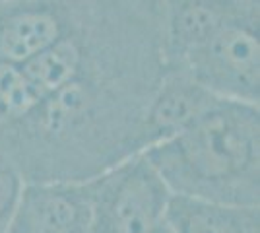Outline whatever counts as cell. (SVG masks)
Here are the masks:
<instances>
[{
	"label": "cell",
	"mask_w": 260,
	"mask_h": 233,
	"mask_svg": "<svg viewBox=\"0 0 260 233\" xmlns=\"http://www.w3.org/2000/svg\"><path fill=\"white\" fill-rule=\"evenodd\" d=\"M217 101L219 97L194 82L183 68L163 66L161 80L152 91L142 117V152L190 126Z\"/></svg>",
	"instance_id": "6"
},
{
	"label": "cell",
	"mask_w": 260,
	"mask_h": 233,
	"mask_svg": "<svg viewBox=\"0 0 260 233\" xmlns=\"http://www.w3.org/2000/svg\"><path fill=\"white\" fill-rule=\"evenodd\" d=\"M165 222L175 233H260V206L171 196Z\"/></svg>",
	"instance_id": "7"
},
{
	"label": "cell",
	"mask_w": 260,
	"mask_h": 233,
	"mask_svg": "<svg viewBox=\"0 0 260 233\" xmlns=\"http://www.w3.org/2000/svg\"><path fill=\"white\" fill-rule=\"evenodd\" d=\"M0 2H12V0H0Z\"/></svg>",
	"instance_id": "11"
},
{
	"label": "cell",
	"mask_w": 260,
	"mask_h": 233,
	"mask_svg": "<svg viewBox=\"0 0 260 233\" xmlns=\"http://www.w3.org/2000/svg\"><path fill=\"white\" fill-rule=\"evenodd\" d=\"M23 82L31 89L33 97L41 105L45 99L54 95L66 84L87 72V58L84 43L74 31L58 43L51 45L39 55L31 56L20 64ZM37 105V107H39Z\"/></svg>",
	"instance_id": "8"
},
{
	"label": "cell",
	"mask_w": 260,
	"mask_h": 233,
	"mask_svg": "<svg viewBox=\"0 0 260 233\" xmlns=\"http://www.w3.org/2000/svg\"><path fill=\"white\" fill-rule=\"evenodd\" d=\"M165 64L183 60L228 25L258 16V0H161Z\"/></svg>",
	"instance_id": "4"
},
{
	"label": "cell",
	"mask_w": 260,
	"mask_h": 233,
	"mask_svg": "<svg viewBox=\"0 0 260 233\" xmlns=\"http://www.w3.org/2000/svg\"><path fill=\"white\" fill-rule=\"evenodd\" d=\"M27 181L8 155L0 154V233H8Z\"/></svg>",
	"instance_id": "9"
},
{
	"label": "cell",
	"mask_w": 260,
	"mask_h": 233,
	"mask_svg": "<svg viewBox=\"0 0 260 233\" xmlns=\"http://www.w3.org/2000/svg\"><path fill=\"white\" fill-rule=\"evenodd\" d=\"M12 225L22 233H89L91 183H27Z\"/></svg>",
	"instance_id": "5"
},
{
	"label": "cell",
	"mask_w": 260,
	"mask_h": 233,
	"mask_svg": "<svg viewBox=\"0 0 260 233\" xmlns=\"http://www.w3.org/2000/svg\"><path fill=\"white\" fill-rule=\"evenodd\" d=\"M142 154L173 196L260 206V107L219 99L190 126Z\"/></svg>",
	"instance_id": "1"
},
{
	"label": "cell",
	"mask_w": 260,
	"mask_h": 233,
	"mask_svg": "<svg viewBox=\"0 0 260 233\" xmlns=\"http://www.w3.org/2000/svg\"><path fill=\"white\" fill-rule=\"evenodd\" d=\"M150 233H175V231L171 229V227H169V223H167V222H161L159 225H157V227H153Z\"/></svg>",
	"instance_id": "10"
},
{
	"label": "cell",
	"mask_w": 260,
	"mask_h": 233,
	"mask_svg": "<svg viewBox=\"0 0 260 233\" xmlns=\"http://www.w3.org/2000/svg\"><path fill=\"white\" fill-rule=\"evenodd\" d=\"M89 183V233H150L165 222L173 194L142 152L109 167Z\"/></svg>",
	"instance_id": "2"
},
{
	"label": "cell",
	"mask_w": 260,
	"mask_h": 233,
	"mask_svg": "<svg viewBox=\"0 0 260 233\" xmlns=\"http://www.w3.org/2000/svg\"><path fill=\"white\" fill-rule=\"evenodd\" d=\"M165 66L183 68L194 82L219 99L260 101L258 16L228 25L183 60Z\"/></svg>",
	"instance_id": "3"
}]
</instances>
